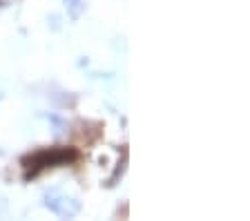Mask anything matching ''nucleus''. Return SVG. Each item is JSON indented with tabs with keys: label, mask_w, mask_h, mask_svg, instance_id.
Returning a JSON list of instances; mask_svg holds the SVG:
<instances>
[{
	"label": "nucleus",
	"mask_w": 250,
	"mask_h": 221,
	"mask_svg": "<svg viewBox=\"0 0 250 221\" xmlns=\"http://www.w3.org/2000/svg\"><path fill=\"white\" fill-rule=\"evenodd\" d=\"M78 159V152L74 147H49V150H38L22 159V168H25V179L36 177L41 170L56 168V165H69Z\"/></svg>",
	"instance_id": "nucleus-1"
},
{
	"label": "nucleus",
	"mask_w": 250,
	"mask_h": 221,
	"mask_svg": "<svg viewBox=\"0 0 250 221\" xmlns=\"http://www.w3.org/2000/svg\"><path fill=\"white\" fill-rule=\"evenodd\" d=\"M2 99H5V94H2V92H0V100H2Z\"/></svg>",
	"instance_id": "nucleus-4"
},
{
	"label": "nucleus",
	"mask_w": 250,
	"mask_h": 221,
	"mask_svg": "<svg viewBox=\"0 0 250 221\" xmlns=\"http://www.w3.org/2000/svg\"><path fill=\"white\" fill-rule=\"evenodd\" d=\"M42 205L61 219H72L81 212V201L61 192V190H47L42 195Z\"/></svg>",
	"instance_id": "nucleus-2"
},
{
	"label": "nucleus",
	"mask_w": 250,
	"mask_h": 221,
	"mask_svg": "<svg viewBox=\"0 0 250 221\" xmlns=\"http://www.w3.org/2000/svg\"><path fill=\"white\" fill-rule=\"evenodd\" d=\"M65 2V7H67V14L72 20H78L81 18V14L85 11V0H62Z\"/></svg>",
	"instance_id": "nucleus-3"
}]
</instances>
